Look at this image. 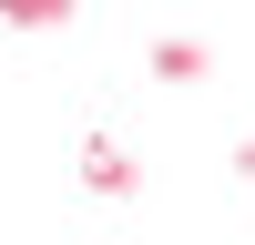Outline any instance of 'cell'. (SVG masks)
<instances>
[{
  "instance_id": "obj_1",
  "label": "cell",
  "mask_w": 255,
  "mask_h": 245,
  "mask_svg": "<svg viewBox=\"0 0 255 245\" xmlns=\"http://www.w3.org/2000/svg\"><path fill=\"white\" fill-rule=\"evenodd\" d=\"M153 72H163V82H194V72H215V51H204V41H163Z\"/></svg>"
}]
</instances>
